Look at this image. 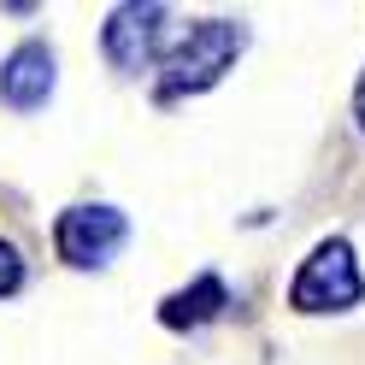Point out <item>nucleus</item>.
<instances>
[{"label": "nucleus", "instance_id": "8", "mask_svg": "<svg viewBox=\"0 0 365 365\" xmlns=\"http://www.w3.org/2000/svg\"><path fill=\"white\" fill-rule=\"evenodd\" d=\"M359 124H365V77H359Z\"/></svg>", "mask_w": 365, "mask_h": 365}, {"label": "nucleus", "instance_id": "3", "mask_svg": "<svg viewBox=\"0 0 365 365\" xmlns=\"http://www.w3.org/2000/svg\"><path fill=\"white\" fill-rule=\"evenodd\" d=\"M130 242V224L118 207H71V212H59L53 224V247H59V259L65 265H106L118 247Z\"/></svg>", "mask_w": 365, "mask_h": 365}, {"label": "nucleus", "instance_id": "4", "mask_svg": "<svg viewBox=\"0 0 365 365\" xmlns=\"http://www.w3.org/2000/svg\"><path fill=\"white\" fill-rule=\"evenodd\" d=\"M165 6L159 0H130V6H118L106 18V30H101V48L106 59L118 65V71H148V65L159 59V41H165Z\"/></svg>", "mask_w": 365, "mask_h": 365}, {"label": "nucleus", "instance_id": "1", "mask_svg": "<svg viewBox=\"0 0 365 365\" xmlns=\"http://www.w3.org/2000/svg\"><path fill=\"white\" fill-rule=\"evenodd\" d=\"M242 24H230V18H200V24L182 30V41L159 59V101H177V95H200V88H212L224 71L236 65L242 53Z\"/></svg>", "mask_w": 365, "mask_h": 365}, {"label": "nucleus", "instance_id": "5", "mask_svg": "<svg viewBox=\"0 0 365 365\" xmlns=\"http://www.w3.org/2000/svg\"><path fill=\"white\" fill-rule=\"evenodd\" d=\"M48 95H53V53L41 41L12 48L6 65H0V101L12 112H36V106H48Z\"/></svg>", "mask_w": 365, "mask_h": 365}, {"label": "nucleus", "instance_id": "2", "mask_svg": "<svg viewBox=\"0 0 365 365\" xmlns=\"http://www.w3.org/2000/svg\"><path fill=\"white\" fill-rule=\"evenodd\" d=\"M359 294H365V277L354 265V247L341 236H330V242L312 247V259L301 271H294L289 307L294 312H348V307H359Z\"/></svg>", "mask_w": 365, "mask_h": 365}, {"label": "nucleus", "instance_id": "6", "mask_svg": "<svg viewBox=\"0 0 365 365\" xmlns=\"http://www.w3.org/2000/svg\"><path fill=\"white\" fill-rule=\"evenodd\" d=\"M224 307H230V289H224L212 271L200 277L195 289H182V294H171L165 307H159V318H165L171 330H195V324H207V318H218Z\"/></svg>", "mask_w": 365, "mask_h": 365}, {"label": "nucleus", "instance_id": "7", "mask_svg": "<svg viewBox=\"0 0 365 365\" xmlns=\"http://www.w3.org/2000/svg\"><path fill=\"white\" fill-rule=\"evenodd\" d=\"M18 289H24V259H18L12 242H0V301H6V294H18Z\"/></svg>", "mask_w": 365, "mask_h": 365}]
</instances>
